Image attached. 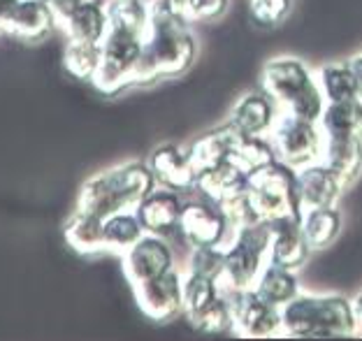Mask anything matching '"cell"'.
Returning <instances> with one entry per match:
<instances>
[{"label": "cell", "instance_id": "cell-1", "mask_svg": "<svg viewBox=\"0 0 362 341\" xmlns=\"http://www.w3.org/2000/svg\"><path fill=\"white\" fill-rule=\"evenodd\" d=\"M151 23L137 68V84L179 77L193 68L197 40L188 28V0H149Z\"/></svg>", "mask_w": 362, "mask_h": 341}, {"label": "cell", "instance_id": "cell-2", "mask_svg": "<svg viewBox=\"0 0 362 341\" xmlns=\"http://www.w3.org/2000/svg\"><path fill=\"white\" fill-rule=\"evenodd\" d=\"M156 177L146 161H126L88 177L77 193V209L98 214L100 219L128 212L156 188Z\"/></svg>", "mask_w": 362, "mask_h": 341}, {"label": "cell", "instance_id": "cell-3", "mask_svg": "<svg viewBox=\"0 0 362 341\" xmlns=\"http://www.w3.org/2000/svg\"><path fill=\"white\" fill-rule=\"evenodd\" d=\"M284 335L295 339H349L360 335L353 299L300 293L281 309Z\"/></svg>", "mask_w": 362, "mask_h": 341}, {"label": "cell", "instance_id": "cell-4", "mask_svg": "<svg viewBox=\"0 0 362 341\" xmlns=\"http://www.w3.org/2000/svg\"><path fill=\"white\" fill-rule=\"evenodd\" d=\"M260 88L276 100L284 112L318 121L325 110V96L318 77L295 56H276L260 72Z\"/></svg>", "mask_w": 362, "mask_h": 341}, {"label": "cell", "instance_id": "cell-5", "mask_svg": "<svg viewBox=\"0 0 362 341\" xmlns=\"http://www.w3.org/2000/svg\"><path fill=\"white\" fill-rule=\"evenodd\" d=\"M246 190L256 207L260 221L276 223L286 219H302L304 207L298 188V170L274 158L272 163L249 172Z\"/></svg>", "mask_w": 362, "mask_h": 341}, {"label": "cell", "instance_id": "cell-6", "mask_svg": "<svg viewBox=\"0 0 362 341\" xmlns=\"http://www.w3.org/2000/svg\"><path fill=\"white\" fill-rule=\"evenodd\" d=\"M272 226L265 221L249 223L233 235L223 248V277L221 284L228 290L253 288L269 262Z\"/></svg>", "mask_w": 362, "mask_h": 341}, {"label": "cell", "instance_id": "cell-7", "mask_svg": "<svg viewBox=\"0 0 362 341\" xmlns=\"http://www.w3.org/2000/svg\"><path fill=\"white\" fill-rule=\"evenodd\" d=\"M144 49V35L110 28L103 40V61L93 77V88L103 96H119L130 86H137V68Z\"/></svg>", "mask_w": 362, "mask_h": 341}, {"label": "cell", "instance_id": "cell-8", "mask_svg": "<svg viewBox=\"0 0 362 341\" xmlns=\"http://www.w3.org/2000/svg\"><path fill=\"white\" fill-rule=\"evenodd\" d=\"M269 139L276 149V156L295 170L323 158L325 135L320 130V123L304 116L281 110L269 132Z\"/></svg>", "mask_w": 362, "mask_h": 341}, {"label": "cell", "instance_id": "cell-9", "mask_svg": "<svg viewBox=\"0 0 362 341\" xmlns=\"http://www.w3.org/2000/svg\"><path fill=\"white\" fill-rule=\"evenodd\" d=\"M179 235L184 237L188 248H223L233 232L223 212L214 200H186L179 221Z\"/></svg>", "mask_w": 362, "mask_h": 341}, {"label": "cell", "instance_id": "cell-10", "mask_svg": "<svg viewBox=\"0 0 362 341\" xmlns=\"http://www.w3.org/2000/svg\"><path fill=\"white\" fill-rule=\"evenodd\" d=\"M230 304H233L235 330L251 339H269L284 335L281 309L262 299L256 288L230 290Z\"/></svg>", "mask_w": 362, "mask_h": 341}, {"label": "cell", "instance_id": "cell-11", "mask_svg": "<svg viewBox=\"0 0 362 341\" xmlns=\"http://www.w3.org/2000/svg\"><path fill=\"white\" fill-rule=\"evenodd\" d=\"M135 302L146 318L156 323L172 320L184 311V274L177 267L133 286Z\"/></svg>", "mask_w": 362, "mask_h": 341}, {"label": "cell", "instance_id": "cell-12", "mask_svg": "<svg viewBox=\"0 0 362 341\" xmlns=\"http://www.w3.org/2000/svg\"><path fill=\"white\" fill-rule=\"evenodd\" d=\"M123 260V272H126L128 281L133 286L149 281L158 274L168 272L175 267V251L168 242V237L151 235L144 232L137 242L121 255Z\"/></svg>", "mask_w": 362, "mask_h": 341}, {"label": "cell", "instance_id": "cell-13", "mask_svg": "<svg viewBox=\"0 0 362 341\" xmlns=\"http://www.w3.org/2000/svg\"><path fill=\"white\" fill-rule=\"evenodd\" d=\"M149 168L153 172L156 181L163 188L172 190H191L197 186V168L188 156V149H181L179 144H158L146 158Z\"/></svg>", "mask_w": 362, "mask_h": 341}, {"label": "cell", "instance_id": "cell-14", "mask_svg": "<svg viewBox=\"0 0 362 341\" xmlns=\"http://www.w3.org/2000/svg\"><path fill=\"white\" fill-rule=\"evenodd\" d=\"M279 105L265 91H251L233 105L228 123L242 135H269L279 119Z\"/></svg>", "mask_w": 362, "mask_h": 341}, {"label": "cell", "instance_id": "cell-15", "mask_svg": "<svg viewBox=\"0 0 362 341\" xmlns=\"http://www.w3.org/2000/svg\"><path fill=\"white\" fill-rule=\"evenodd\" d=\"M181 212H184V200L179 190L172 188H153L142 202L135 207V214L139 216L142 226L151 235L170 237L179 232Z\"/></svg>", "mask_w": 362, "mask_h": 341}, {"label": "cell", "instance_id": "cell-16", "mask_svg": "<svg viewBox=\"0 0 362 341\" xmlns=\"http://www.w3.org/2000/svg\"><path fill=\"white\" fill-rule=\"evenodd\" d=\"M272 226V242H269V262L279 267L300 272L307 265L314 248L307 242L302 232V219H286L269 223Z\"/></svg>", "mask_w": 362, "mask_h": 341}, {"label": "cell", "instance_id": "cell-17", "mask_svg": "<svg viewBox=\"0 0 362 341\" xmlns=\"http://www.w3.org/2000/svg\"><path fill=\"white\" fill-rule=\"evenodd\" d=\"M298 188L304 209L316 207H334L339 195L346 190L341 184L339 174L323 161L309 163L298 170Z\"/></svg>", "mask_w": 362, "mask_h": 341}, {"label": "cell", "instance_id": "cell-18", "mask_svg": "<svg viewBox=\"0 0 362 341\" xmlns=\"http://www.w3.org/2000/svg\"><path fill=\"white\" fill-rule=\"evenodd\" d=\"M56 26H59V21H56L49 0H19L3 33L16 40H23V42H40Z\"/></svg>", "mask_w": 362, "mask_h": 341}, {"label": "cell", "instance_id": "cell-19", "mask_svg": "<svg viewBox=\"0 0 362 341\" xmlns=\"http://www.w3.org/2000/svg\"><path fill=\"white\" fill-rule=\"evenodd\" d=\"M68 40L81 42H103L110 33V16L103 0H81L77 10L61 23Z\"/></svg>", "mask_w": 362, "mask_h": 341}, {"label": "cell", "instance_id": "cell-20", "mask_svg": "<svg viewBox=\"0 0 362 341\" xmlns=\"http://www.w3.org/2000/svg\"><path fill=\"white\" fill-rule=\"evenodd\" d=\"M105 219L98 214H90L84 209H77L68 216L63 226V237L72 251L81 255H95L105 251Z\"/></svg>", "mask_w": 362, "mask_h": 341}, {"label": "cell", "instance_id": "cell-21", "mask_svg": "<svg viewBox=\"0 0 362 341\" xmlns=\"http://www.w3.org/2000/svg\"><path fill=\"white\" fill-rule=\"evenodd\" d=\"M318 123L325 139H362V98L327 103Z\"/></svg>", "mask_w": 362, "mask_h": 341}, {"label": "cell", "instance_id": "cell-22", "mask_svg": "<svg viewBox=\"0 0 362 341\" xmlns=\"http://www.w3.org/2000/svg\"><path fill=\"white\" fill-rule=\"evenodd\" d=\"M235 139H237V130L230 126L228 121L223 126L211 128L204 132V135L195 137L193 142L188 144V156H191V161L195 163L197 172L204 168H211V165H216L221 161H228L230 154H233Z\"/></svg>", "mask_w": 362, "mask_h": 341}, {"label": "cell", "instance_id": "cell-23", "mask_svg": "<svg viewBox=\"0 0 362 341\" xmlns=\"http://www.w3.org/2000/svg\"><path fill=\"white\" fill-rule=\"evenodd\" d=\"M253 288H256V293L262 299H267L269 304L284 309L286 304H291L293 299L300 295V279H298V272L279 267L274 262H267Z\"/></svg>", "mask_w": 362, "mask_h": 341}, {"label": "cell", "instance_id": "cell-24", "mask_svg": "<svg viewBox=\"0 0 362 341\" xmlns=\"http://www.w3.org/2000/svg\"><path fill=\"white\" fill-rule=\"evenodd\" d=\"M341 228H344V221H341V212L337 209V204L304 209L302 214V232L314 251L332 246L334 239L341 235Z\"/></svg>", "mask_w": 362, "mask_h": 341}, {"label": "cell", "instance_id": "cell-25", "mask_svg": "<svg viewBox=\"0 0 362 341\" xmlns=\"http://www.w3.org/2000/svg\"><path fill=\"white\" fill-rule=\"evenodd\" d=\"M316 77L325 96V103H341V100L360 98V84L351 61H332L320 65Z\"/></svg>", "mask_w": 362, "mask_h": 341}, {"label": "cell", "instance_id": "cell-26", "mask_svg": "<svg viewBox=\"0 0 362 341\" xmlns=\"http://www.w3.org/2000/svg\"><path fill=\"white\" fill-rule=\"evenodd\" d=\"M246 177H249V174H246L235 161L228 158V161H221L216 165H211V168H204L197 172L195 188L200 190L204 197L216 202V200H221L223 195L246 186Z\"/></svg>", "mask_w": 362, "mask_h": 341}, {"label": "cell", "instance_id": "cell-27", "mask_svg": "<svg viewBox=\"0 0 362 341\" xmlns=\"http://www.w3.org/2000/svg\"><path fill=\"white\" fill-rule=\"evenodd\" d=\"M320 161L330 165L349 188L362 174V139H325Z\"/></svg>", "mask_w": 362, "mask_h": 341}, {"label": "cell", "instance_id": "cell-28", "mask_svg": "<svg viewBox=\"0 0 362 341\" xmlns=\"http://www.w3.org/2000/svg\"><path fill=\"white\" fill-rule=\"evenodd\" d=\"M103 232H105V251L123 255L146 230L142 226V221H139V216L135 214V209H128L107 216Z\"/></svg>", "mask_w": 362, "mask_h": 341}, {"label": "cell", "instance_id": "cell-29", "mask_svg": "<svg viewBox=\"0 0 362 341\" xmlns=\"http://www.w3.org/2000/svg\"><path fill=\"white\" fill-rule=\"evenodd\" d=\"M103 61V42H81L68 40L63 49V68L77 81H93Z\"/></svg>", "mask_w": 362, "mask_h": 341}, {"label": "cell", "instance_id": "cell-30", "mask_svg": "<svg viewBox=\"0 0 362 341\" xmlns=\"http://www.w3.org/2000/svg\"><path fill=\"white\" fill-rule=\"evenodd\" d=\"M274 158H279V156H276V149L272 144L269 135H242V132H237L230 161H235L246 174L272 163Z\"/></svg>", "mask_w": 362, "mask_h": 341}, {"label": "cell", "instance_id": "cell-31", "mask_svg": "<svg viewBox=\"0 0 362 341\" xmlns=\"http://www.w3.org/2000/svg\"><path fill=\"white\" fill-rule=\"evenodd\" d=\"M110 28H123L137 35H146L151 23V12L146 0H105Z\"/></svg>", "mask_w": 362, "mask_h": 341}, {"label": "cell", "instance_id": "cell-32", "mask_svg": "<svg viewBox=\"0 0 362 341\" xmlns=\"http://www.w3.org/2000/svg\"><path fill=\"white\" fill-rule=\"evenodd\" d=\"M228 290L223 288L218 279L207 277V274H197V272H186L184 274V313L195 316L197 311H202L204 306H209L214 299L221 297Z\"/></svg>", "mask_w": 362, "mask_h": 341}, {"label": "cell", "instance_id": "cell-33", "mask_svg": "<svg viewBox=\"0 0 362 341\" xmlns=\"http://www.w3.org/2000/svg\"><path fill=\"white\" fill-rule=\"evenodd\" d=\"M188 323L204 335H228L235 330V316H233V304H230V295L223 293L216 297L209 306H204L202 311L195 316H188Z\"/></svg>", "mask_w": 362, "mask_h": 341}, {"label": "cell", "instance_id": "cell-34", "mask_svg": "<svg viewBox=\"0 0 362 341\" xmlns=\"http://www.w3.org/2000/svg\"><path fill=\"white\" fill-rule=\"evenodd\" d=\"M216 204H218V209L223 212L228 226H230V232H233V235L240 228L249 226V223L260 221L258 214H256V207H253V202H251L249 190H246V186L237 188V190H233V193H228L221 200H216Z\"/></svg>", "mask_w": 362, "mask_h": 341}, {"label": "cell", "instance_id": "cell-35", "mask_svg": "<svg viewBox=\"0 0 362 341\" xmlns=\"http://www.w3.org/2000/svg\"><path fill=\"white\" fill-rule=\"evenodd\" d=\"M293 7V0H251V16L258 26H279Z\"/></svg>", "mask_w": 362, "mask_h": 341}, {"label": "cell", "instance_id": "cell-36", "mask_svg": "<svg viewBox=\"0 0 362 341\" xmlns=\"http://www.w3.org/2000/svg\"><path fill=\"white\" fill-rule=\"evenodd\" d=\"M186 272L207 274V277L221 281L223 277V248H191Z\"/></svg>", "mask_w": 362, "mask_h": 341}, {"label": "cell", "instance_id": "cell-37", "mask_svg": "<svg viewBox=\"0 0 362 341\" xmlns=\"http://www.w3.org/2000/svg\"><path fill=\"white\" fill-rule=\"evenodd\" d=\"M228 5L230 0H188V14H191V19L211 21L223 16Z\"/></svg>", "mask_w": 362, "mask_h": 341}, {"label": "cell", "instance_id": "cell-38", "mask_svg": "<svg viewBox=\"0 0 362 341\" xmlns=\"http://www.w3.org/2000/svg\"><path fill=\"white\" fill-rule=\"evenodd\" d=\"M81 3V0H49V5H52V10L56 14V21H59V26L61 23L68 19V16L77 10V5Z\"/></svg>", "mask_w": 362, "mask_h": 341}, {"label": "cell", "instance_id": "cell-39", "mask_svg": "<svg viewBox=\"0 0 362 341\" xmlns=\"http://www.w3.org/2000/svg\"><path fill=\"white\" fill-rule=\"evenodd\" d=\"M16 3H19V0H0V33H3L7 19L12 16Z\"/></svg>", "mask_w": 362, "mask_h": 341}, {"label": "cell", "instance_id": "cell-40", "mask_svg": "<svg viewBox=\"0 0 362 341\" xmlns=\"http://www.w3.org/2000/svg\"><path fill=\"white\" fill-rule=\"evenodd\" d=\"M353 313H356V323H358V332L362 335V290H358L356 297H353Z\"/></svg>", "mask_w": 362, "mask_h": 341}, {"label": "cell", "instance_id": "cell-41", "mask_svg": "<svg viewBox=\"0 0 362 341\" xmlns=\"http://www.w3.org/2000/svg\"><path fill=\"white\" fill-rule=\"evenodd\" d=\"M351 65H353V70H356V77L360 84V98H362V52L351 58Z\"/></svg>", "mask_w": 362, "mask_h": 341}]
</instances>
